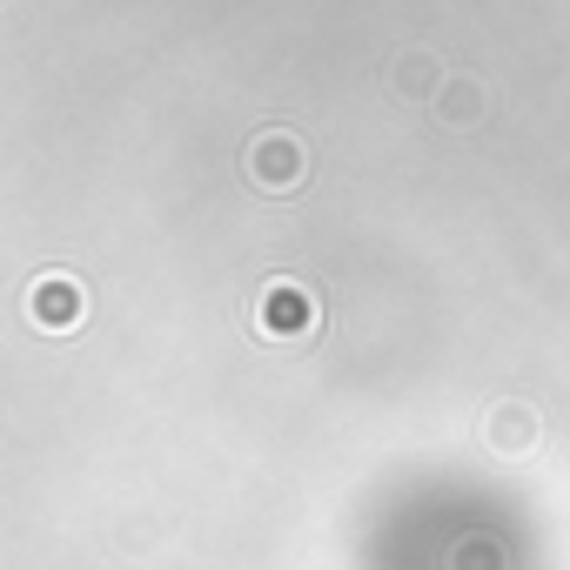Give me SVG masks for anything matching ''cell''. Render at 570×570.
Wrapping results in <instances>:
<instances>
[{
  "label": "cell",
  "instance_id": "cell-1",
  "mask_svg": "<svg viewBox=\"0 0 570 570\" xmlns=\"http://www.w3.org/2000/svg\"><path fill=\"white\" fill-rule=\"evenodd\" d=\"M248 175H255L262 188H289V181L303 175V148H296L289 135H262V141L248 148Z\"/></svg>",
  "mask_w": 570,
  "mask_h": 570
},
{
  "label": "cell",
  "instance_id": "cell-2",
  "mask_svg": "<svg viewBox=\"0 0 570 570\" xmlns=\"http://www.w3.org/2000/svg\"><path fill=\"white\" fill-rule=\"evenodd\" d=\"M262 330H275V336H303V330H309V296L289 289V282H275V289L262 296Z\"/></svg>",
  "mask_w": 570,
  "mask_h": 570
},
{
  "label": "cell",
  "instance_id": "cell-3",
  "mask_svg": "<svg viewBox=\"0 0 570 570\" xmlns=\"http://www.w3.org/2000/svg\"><path fill=\"white\" fill-rule=\"evenodd\" d=\"M35 323H48V330H75L81 323V289L68 275H55V282L35 289Z\"/></svg>",
  "mask_w": 570,
  "mask_h": 570
}]
</instances>
